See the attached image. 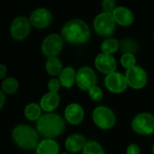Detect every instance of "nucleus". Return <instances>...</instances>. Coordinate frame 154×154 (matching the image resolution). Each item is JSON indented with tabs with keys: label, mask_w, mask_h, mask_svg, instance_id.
Instances as JSON below:
<instances>
[{
	"label": "nucleus",
	"mask_w": 154,
	"mask_h": 154,
	"mask_svg": "<svg viewBox=\"0 0 154 154\" xmlns=\"http://www.w3.org/2000/svg\"><path fill=\"white\" fill-rule=\"evenodd\" d=\"M91 35L88 23L81 19H72L67 22L61 29L63 40L71 44H84Z\"/></svg>",
	"instance_id": "1"
},
{
	"label": "nucleus",
	"mask_w": 154,
	"mask_h": 154,
	"mask_svg": "<svg viewBox=\"0 0 154 154\" xmlns=\"http://www.w3.org/2000/svg\"><path fill=\"white\" fill-rule=\"evenodd\" d=\"M37 132L45 139H53L60 136L65 129L64 119L58 114L46 113L36 123Z\"/></svg>",
	"instance_id": "2"
},
{
	"label": "nucleus",
	"mask_w": 154,
	"mask_h": 154,
	"mask_svg": "<svg viewBox=\"0 0 154 154\" xmlns=\"http://www.w3.org/2000/svg\"><path fill=\"white\" fill-rule=\"evenodd\" d=\"M12 138L16 145L23 150H32L39 144L38 132L26 125L15 126L12 131Z\"/></svg>",
	"instance_id": "3"
},
{
	"label": "nucleus",
	"mask_w": 154,
	"mask_h": 154,
	"mask_svg": "<svg viewBox=\"0 0 154 154\" xmlns=\"http://www.w3.org/2000/svg\"><path fill=\"white\" fill-rule=\"evenodd\" d=\"M92 118L95 125L101 130H109L113 128L116 122L115 113L105 106L96 107L93 111Z\"/></svg>",
	"instance_id": "4"
},
{
	"label": "nucleus",
	"mask_w": 154,
	"mask_h": 154,
	"mask_svg": "<svg viewBox=\"0 0 154 154\" xmlns=\"http://www.w3.org/2000/svg\"><path fill=\"white\" fill-rule=\"evenodd\" d=\"M132 128L134 133L141 135L154 134V116L150 113H140L132 121Z\"/></svg>",
	"instance_id": "5"
},
{
	"label": "nucleus",
	"mask_w": 154,
	"mask_h": 154,
	"mask_svg": "<svg viewBox=\"0 0 154 154\" xmlns=\"http://www.w3.org/2000/svg\"><path fill=\"white\" fill-rule=\"evenodd\" d=\"M116 21L112 14L100 13L94 20V29L101 36L108 37L115 32Z\"/></svg>",
	"instance_id": "6"
},
{
	"label": "nucleus",
	"mask_w": 154,
	"mask_h": 154,
	"mask_svg": "<svg viewBox=\"0 0 154 154\" xmlns=\"http://www.w3.org/2000/svg\"><path fill=\"white\" fill-rule=\"evenodd\" d=\"M64 40L61 35L51 33L45 37L42 43V51L48 57H57L62 51Z\"/></svg>",
	"instance_id": "7"
},
{
	"label": "nucleus",
	"mask_w": 154,
	"mask_h": 154,
	"mask_svg": "<svg viewBox=\"0 0 154 154\" xmlns=\"http://www.w3.org/2000/svg\"><path fill=\"white\" fill-rule=\"evenodd\" d=\"M97 74L91 68L84 66L77 71L76 83L81 90L88 92L91 88L97 86Z\"/></svg>",
	"instance_id": "8"
},
{
	"label": "nucleus",
	"mask_w": 154,
	"mask_h": 154,
	"mask_svg": "<svg viewBox=\"0 0 154 154\" xmlns=\"http://www.w3.org/2000/svg\"><path fill=\"white\" fill-rule=\"evenodd\" d=\"M125 76L126 78L128 86L134 89H142L147 84V73L140 66L136 65L132 69H126Z\"/></svg>",
	"instance_id": "9"
},
{
	"label": "nucleus",
	"mask_w": 154,
	"mask_h": 154,
	"mask_svg": "<svg viewBox=\"0 0 154 154\" xmlns=\"http://www.w3.org/2000/svg\"><path fill=\"white\" fill-rule=\"evenodd\" d=\"M31 31V22L24 16H18L14 19L10 26L11 36L17 40H24L30 33Z\"/></svg>",
	"instance_id": "10"
},
{
	"label": "nucleus",
	"mask_w": 154,
	"mask_h": 154,
	"mask_svg": "<svg viewBox=\"0 0 154 154\" xmlns=\"http://www.w3.org/2000/svg\"><path fill=\"white\" fill-rule=\"evenodd\" d=\"M105 86L112 93L120 94L123 93L128 87V83L125 75L120 72H113L106 76Z\"/></svg>",
	"instance_id": "11"
},
{
	"label": "nucleus",
	"mask_w": 154,
	"mask_h": 154,
	"mask_svg": "<svg viewBox=\"0 0 154 154\" xmlns=\"http://www.w3.org/2000/svg\"><path fill=\"white\" fill-rule=\"evenodd\" d=\"M52 21V14L50 10L44 7L36 8L30 15L31 24L36 28L43 29L48 27Z\"/></svg>",
	"instance_id": "12"
},
{
	"label": "nucleus",
	"mask_w": 154,
	"mask_h": 154,
	"mask_svg": "<svg viewBox=\"0 0 154 154\" xmlns=\"http://www.w3.org/2000/svg\"><path fill=\"white\" fill-rule=\"evenodd\" d=\"M95 65L98 71L103 74L108 75L116 71V60L113 55L106 54L104 52L99 53L95 59Z\"/></svg>",
	"instance_id": "13"
},
{
	"label": "nucleus",
	"mask_w": 154,
	"mask_h": 154,
	"mask_svg": "<svg viewBox=\"0 0 154 154\" xmlns=\"http://www.w3.org/2000/svg\"><path fill=\"white\" fill-rule=\"evenodd\" d=\"M64 116L68 123L72 125H78L84 119V109L79 104L71 103L66 106Z\"/></svg>",
	"instance_id": "14"
},
{
	"label": "nucleus",
	"mask_w": 154,
	"mask_h": 154,
	"mask_svg": "<svg viewBox=\"0 0 154 154\" xmlns=\"http://www.w3.org/2000/svg\"><path fill=\"white\" fill-rule=\"evenodd\" d=\"M87 140L84 135L80 134H73L69 135L65 141V148L70 153H78L80 151H83Z\"/></svg>",
	"instance_id": "15"
},
{
	"label": "nucleus",
	"mask_w": 154,
	"mask_h": 154,
	"mask_svg": "<svg viewBox=\"0 0 154 154\" xmlns=\"http://www.w3.org/2000/svg\"><path fill=\"white\" fill-rule=\"evenodd\" d=\"M112 14L116 23L122 26H129L134 20L133 12L125 6H116Z\"/></svg>",
	"instance_id": "16"
},
{
	"label": "nucleus",
	"mask_w": 154,
	"mask_h": 154,
	"mask_svg": "<svg viewBox=\"0 0 154 154\" xmlns=\"http://www.w3.org/2000/svg\"><path fill=\"white\" fill-rule=\"evenodd\" d=\"M60 97L58 93L48 92L41 98L40 106L42 109L47 113H52L60 105Z\"/></svg>",
	"instance_id": "17"
},
{
	"label": "nucleus",
	"mask_w": 154,
	"mask_h": 154,
	"mask_svg": "<svg viewBox=\"0 0 154 154\" xmlns=\"http://www.w3.org/2000/svg\"><path fill=\"white\" fill-rule=\"evenodd\" d=\"M60 146L53 139H44L36 147V154H59Z\"/></svg>",
	"instance_id": "18"
},
{
	"label": "nucleus",
	"mask_w": 154,
	"mask_h": 154,
	"mask_svg": "<svg viewBox=\"0 0 154 154\" xmlns=\"http://www.w3.org/2000/svg\"><path fill=\"white\" fill-rule=\"evenodd\" d=\"M77 78V71L72 67H65L59 76V80L61 84V87H64L66 88H70L74 83L76 82Z\"/></svg>",
	"instance_id": "19"
},
{
	"label": "nucleus",
	"mask_w": 154,
	"mask_h": 154,
	"mask_svg": "<svg viewBox=\"0 0 154 154\" xmlns=\"http://www.w3.org/2000/svg\"><path fill=\"white\" fill-rule=\"evenodd\" d=\"M45 69L49 75L51 76H60L62 69V63L58 57H51L48 58L45 63Z\"/></svg>",
	"instance_id": "20"
},
{
	"label": "nucleus",
	"mask_w": 154,
	"mask_h": 154,
	"mask_svg": "<svg viewBox=\"0 0 154 154\" xmlns=\"http://www.w3.org/2000/svg\"><path fill=\"white\" fill-rule=\"evenodd\" d=\"M42 107L36 103H30L24 108V116L29 121H38L42 116Z\"/></svg>",
	"instance_id": "21"
},
{
	"label": "nucleus",
	"mask_w": 154,
	"mask_h": 154,
	"mask_svg": "<svg viewBox=\"0 0 154 154\" xmlns=\"http://www.w3.org/2000/svg\"><path fill=\"white\" fill-rule=\"evenodd\" d=\"M119 49H120V41L116 38L108 37L101 43V51L102 52L106 54L112 55L115 52H116Z\"/></svg>",
	"instance_id": "22"
},
{
	"label": "nucleus",
	"mask_w": 154,
	"mask_h": 154,
	"mask_svg": "<svg viewBox=\"0 0 154 154\" xmlns=\"http://www.w3.org/2000/svg\"><path fill=\"white\" fill-rule=\"evenodd\" d=\"M120 49L124 53H132L135 54L139 51V44L134 39L126 38L120 41Z\"/></svg>",
	"instance_id": "23"
},
{
	"label": "nucleus",
	"mask_w": 154,
	"mask_h": 154,
	"mask_svg": "<svg viewBox=\"0 0 154 154\" xmlns=\"http://www.w3.org/2000/svg\"><path fill=\"white\" fill-rule=\"evenodd\" d=\"M18 87H19L18 81L12 77L5 79L2 82V91L5 94L11 95L15 93L18 89Z\"/></svg>",
	"instance_id": "24"
},
{
	"label": "nucleus",
	"mask_w": 154,
	"mask_h": 154,
	"mask_svg": "<svg viewBox=\"0 0 154 154\" xmlns=\"http://www.w3.org/2000/svg\"><path fill=\"white\" fill-rule=\"evenodd\" d=\"M82 154H105L104 148L96 141H88Z\"/></svg>",
	"instance_id": "25"
},
{
	"label": "nucleus",
	"mask_w": 154,
	"mask_h": 154,
	"mask_svg": "<svg viewBox=\"0 0 154 154\" xmlns=\"http://www.w3.org/2000/svg\"><path fill=\"white\" fill-rule=\"evenodd\" d=\"M120 62L124 68L126 69H132L136 66V58L134 54L132 53H124L121 56Z\"/></svg>",
	"instance_id": "26"
},
{
	"label": "nucleus",
	"mask_w": 154,
	"mask_h": 154,
	"mask_svg": "<svg viewBox=\"0 0 154 154\" xmlns=\"http://www.w3.org/2000/svg\"><path fill=\"white\" fill-rule=\"evenodd\" d=\"M88 96L93 101L99 102L103 98V91L100 88L96 86L88 91Z\"/></svg>",
	"instance_id": "27"
},
{
	"label": "nucleus",
	"mask_w": 154,
	"mask_h": 154,
	"mask_svg": "<svg viewBox=\"0 0 154 154\" xmlns=\"http://www.w3.org/2000/svg\"><path fill=\"white\" fill-rule=\"evenodd\" d=\"M116 8V3L114 0H104L102 2V9L104 13L112 14Z\"/></svg>",
	"instance_id": "28"
},
{
	"label": "nucleus",
	"mask_w": 154,
	"mask_h": 154,
	"mask_svg": "<svg viewBox=\"0 0 154 154\" xmlns=\"http://www.w3.org/2000/svg\"><path fill=\"white\" fill-rule=\"evenodd\" d=\"M61 87V84L60 82V80L58 79H51L49 80L48 82V89L49 92H52V93H58V91L60 90Z\"/></svg>",
	"instance_id": "29"
},
{
	"label": "nucleus",
	"mask_w": 154,
	"mask_h": 154,
	"mask_svg": "<svg viewBox=\"0 0 154 154\" xmlns=\"http://www.w3.org/2000/svg\"><path fill=\"white\" fill-rule=\"evenodd\" d=\"M140 152H141L140 147L135 143L130 144L126 149V154H140Z\"/></svg>",
	"instance_id": "30"
},
{
	"label": "nucleus",
	"mask_w": 154,
	"mask_h": 154,
	"mask_svg": "<svg viewBox=\"0 0 154 154\" xmlns=\"http://www.w3.org/2000/svg\"><path fill=\"white\" fill-rule=\"evenodd\" d=\"M6 71H7V69H6L5 65V64H1L0 65V78L1 79H4L5 78V76L6 74Z\"/></svg>",
	"instance_id": "31"
},
{
	"label": "nucleus",
	"mask_w": 154,
	"mask_h": 154,
	"mask_svg": "<svg viewBox=\"0 0 154 154\" xmlns=\"http://www.w3.org/2000/svg\"><path fill=\"white\" fill-rule=\"evenodd\" d=\"M5 102V93L1 90L0 91V108H3Z\"/></svg>",
	"instance_id": "32"
},
{
	"label": "nucleus",
	"mask_w": 154,
	"mask_h": 154,
	"mask_svg": "<svg viewBox=\"0 0 154 154\" xmlns=\"http://www.w3.org/2000/svg\"><path fill=\"white\" fill-rule=\"evenodd\" d=\"M152 154H154V143L153 145H152Z\"/></svg>",
	"instance_id": "33"
},
{
	"label": "nucleus",
	"mask_w": 154,
	"mask_h": 154,
	"mask_svg": "<svg viewBox=\"0 0 154 154\" xmlns=\"http://www.w3.org/2000/svg\"><path fill=\"white\" fill-rule=\"evenodd\" d=\"M60 154H69V153H60Z\"/></svg>",
	"instance_id": "34"
}]
</instances>
